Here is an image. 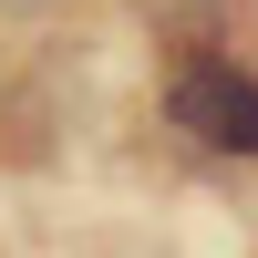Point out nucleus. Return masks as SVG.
<instances>
[{
	"label": "nucleus",
	"mask_w": 258,
	"mask_h": 258,
	"mask_svg": "<svg viewBox=\"0 0 258 258\" xmlns=\"http://www.w3.org/2000/svg\"><path fill=\"white\" fill-rule=\"evenodd\" d=\"M165 124H176L197 155H227V165H258V73L238 52H176L165 62Z\"/></svg>",
	"instance_id": "obj_1"
},
{
	"label": "nucleus",
	"mask_w": 258,
	"mask_h": 258,
	"mask_svg": "<svg viewBox=\"0 0 258 258\" xmlns=\"http://www.w3.org/2000/svg\"><path fill=\"white\" fill-rule=\"evenodd\" d=\"M145 31L165 52H207V41H227V0H145Z\"/></svg>",
	"instance_id": "obj_2"
},
{
	"label": "nucleus",
	"mask_w": 258,
	"mask_h": 258,
	"mask_svg": "<svg viewBox=\"0 0 258 258\" xmlns=\"http://www.w3.org/2000/svg\"><path fill=\"white\" fill-rule=\"evenodd\" d=\"M41 11H52V0H0V21H41Z\"/></svg>",
	"instance_id": "obj_3"
}]
</instances>
